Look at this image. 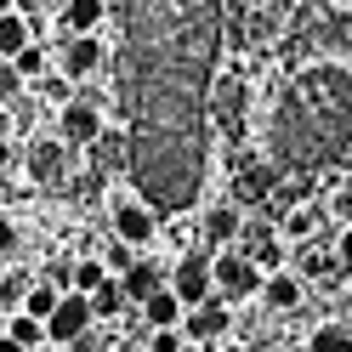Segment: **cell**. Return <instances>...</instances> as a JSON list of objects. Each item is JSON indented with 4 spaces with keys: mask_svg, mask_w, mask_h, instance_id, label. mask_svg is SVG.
<instances>
[{
    "mask_svg": "<svg viewBox=\"0 0 352 352\" xmlns=\"http://www.w3.org/2000/svg\"><path fill=\"white\" fill-rule=\"evenodd\" d=\"M210 284H216V301H228V307H239V301H256V290H261V267L245 256V250H222V256H210Z\"/></svg>",
    "mask_w": 352,
    "mask_h": 352,
    "instance_id": "obj_1",
    "label": "cell"
},
{
    "mask_svg": "<svg viewBox=\"0 0 352 352\" xmlns=\"http://www.w3.org/2000/svg\"><path fill=\"white\" fill-rule=\"evenodd\" d=\"M57 142L69 148H97L102 142V108L91 97H69L57 108Z\"/></svg>",
    "mask_w": 352,
    "mask_h": 352,
    "instance_id": "obj_2",
    "label": "cell"
},
{
    "mask_svg": "<svg viewBox=\"0 0 352 352\" xmlns=\"http://www.w3.org/2000/svg\"><path fill=\"white\" fill-rule=\"evenodd\" d=\"M114 239L131 250H148L153 239H160V210H153L142 193L137 199H114Z\"/></svg>",
    "mask_w": 352,
    "mask_h": 352,
    "instance_id": "obj_3",
    "label": "cell"
},
{
    "mask_svg": "<svg viewBox=\"0 0 352 352\" xmlns=\"http://www.w3.org/2000/svg\"><path fill=\"white\" fill-rule=\"evenodd\" d=\"M91 324H97V318H91V301H85L80 290H63L57 307H52V318H46V341H52V346H74Z\"/></svg>",
    "mask_w": 352,
    "mask_h": 352,
    "instance_id": "obj_4",
    "label": "cell"
},
{
    "mask_svg": "<svg viewBox=\"0 0 352 352\" xmlns=\"http://www.w3.org/2000/svg\"><path fill=\"white\" fill-rule=\"evenodd\" d=\"M165 284H170V296L182 301V307H205V301L216 296V284H210V256H182V261L165 273Z\"/></svg>",
    "mask_w": 352,
    "mask_h": 352,
    "instance_id": "obj_5",
    "label": "cell"
},
{
    "mask_svg": "<svg viewBox=\"0 0 352 352\" xmlns=\"http://www.w3.org/2000/svg\"><path fill=\"white\" fill-rule=\"evenodd\" d=\"M176 329H182V341H199V346H210L216 336H228V329H233V307L210 296L205 307H188V313H182V324H176Z\"/></svg>",
    "mask_w": 352,
    "mask_h": 352,
    "instance_id": "obj_6",
    "label": "cell"
},
{
    "mask_svg": "<svg viewBox=\"0 0 352 352\" xmlns=\"http://www.w3.org/2000/svg\"><path fill=\"white\" fill-rule=\"evenodd\" d=\"M102 63H108V46H102V34H69V46H63V80H97L102 74Z\"/></svg>",
    "mask_w": 352,
    "mask_h": 352,
    "instance_id": "obj_7",
    "label": "cell"
},
{
    "mask_svg": "<svg viewBox=\"0 0 352 352\" xmlns=\"http://www.w3.org/2000/svg\"><path fill=\"white\" fill-rule=\"evenodd\" d=\"M256 301L267 307V313H296V307L307 301V278H301L296 267H273V273H261Z\"/></svg>",
    "mask_w": 352,
    "mask_h": 352,
    "instance_id": "obj_8",
    "label": "cell"
},
{
    "mask_svg": "<svg viewBox=\"0 0 352 352\" xmlns=\"http://www.w3.org/2000/svg\"><path fill=\"white\" fill-rule=\"evenodd\" d=\"M29 182H40V188H57L63 176H69V142H52V137H40L34 148H29Z\"/></svg>",
    "mask_w": 352,
    "mask_h": 352,
    "instance_id": "obj_9",
    "label": "cell"
},
{
    "mask_svg": "<svg viewBox=\"0 0 352 352\" xmlns=\"http://www.w3.org/2000/svg\"><path fill=\"white\" fill-rule=\"evenodd\" d=\"M205 102H210V120L222 131H239V114H245V80H239V74H216Z\"/></svg>",
    "mask_w": 352,
    "mask_h": 352,
    "instance_id": "obj_10",
    "label": "cell"
},
{
    "mask_svg": "<svg viewBox=\"0 0 352 352\" xmlns=\"http://www.w3.org/2000/svg\"><path fill=\"white\" fill-rule=\"evenodd\" d=\"M137 307H142V324H148V329H176V324H182V313H188V307L170 296V284H160V290L142 296Z\"/></svg>",
    "mask_w": 352,
    "mask_h": 352,
    "instance_id": "obj_11",
    "label": "cell"
},
{
    "mask_svg": "<svg viewBox=\"0 0 352 352\" xmlns=\"http://www.w3.org/2000/svg\"><path fill=\"white\" fill-rule=\"evenodd\" d=\"M160 284H165V273L153 267L148 256H137V261H131V267L120 273V290H125V301H131V307H137L142 296H153V290H160Z\"/></svg>",
    "mask_w": 352,
    "mask_h": 352,
    "instance_id": "obj_12",
    "label": "cell"
},
{
    "mask_svg": "<svg viewBox=\"0 0 352 352\" xmlns=\"http://www.w3.org/2000/svg\"><path fill=\"white\" fill-rule=\"evenodd\" d=\"M108 17V0H63V23L69 34H97Z\"/></svg>",
    "mask_w": 352,
    "mask_h": 352,
    "instance_id": "obj_13",
    "label": "cell"
},
{
    "mask_svg": "<svg viewBox=\"0 0 352 352\" xmlns=\"http://www.w3.org/2000/svg\"><path fill=\"white\" fill-rule=\"evenodd\" d=\"M0 336H12L23 352H40V346H46V324H40V318H29L23 307H17V313L6 318V329H0Z\"/></svg>",
    "mask_w": 352,
    "mask_h": 352,
    "instance_id": "obj_14",
    "label": "cell"
},
{
    "mask_svg": "<svg viewBox=\"0 0 352 352\" xmlns=\"http://www.w3.org/2000/svg\"><path fill=\"white\" fill-rule=\"evenodd\" d=\"M29 40H34V23H29L23 12H6V17H0V57H17Z\"/></svg>",
    "mask_w": 352,
    "mask_h": 352,
    "instance_id": "obj_15",
    "label": "cell"
},
{
    "mask_svg": "<svg viewBox=\"0 0 352 352\" xmlns=\"http://www.w3.org/2000/svg\"><path fill=\"white\" fill-rule=\"evenodd\" d=\"M307 352H352V324H318L307 336Z\"/></svg>",
    "mask_w": 352,
    "mask_h": 352,
    "instance_id": "obj_16",
    "label": "cell"
},
{
    "mask_svg": "<svg viewBox=\"0 0 352 352\" xmlns=\"http://www.w3.org/2000/svg\"><path fill=\"white\" fill-rule=\"evenodd\" d=\"M239 228H245V216H239L233 205H222V210H210V222H205V233H210V245H233V239H239Z\"/></svg>",
    "mask_w": 352,
    "mask_h": 352,
    "instance_id": "obj_17",
    "label": "cell"
},
{
    "mask_svg": "<svg viewBox=\"0 0 352 352\" xmlns=\"http://www.w3.org/2000/svg\"><path fill=\"white\" fill-rule=\"evenodd\" d=\"M57 296H63V290H57V284L46 278V284H29V290H23V301H17V307H23L29 318H40V324H46V318H52V307H57Z\"/></svg>",
    "mask_w": 352,
    "mask_h": 352,
    "instance_id": "obj_18",
    "label": "cell"
},
{
    "mask_svg": "<svg viewBox=\"0 0 352 352\" xmlns=\"http://www.w3.org/2000/svg\"><path fill=\"white\" fill-rule=\"evenodd\" d=\"M85 301H91V318H114L120 307H131V301H125V290H120V278H102Z\"/></svg>",
    "mask_w": 352,
    "mask_h": 352,
    "instance_id": "obj_19",
    "label": "cell"
},
{
    "mask_svg": "<svg viewBox=\"0 0 352 352\" xmlns=\"http://www.w3.org/2000/svg\"><path fill=\"white\" fill-rule=\"evenodd\" d=\"M6 63H12V69H17V74H23V80H46V69H52V57H46V52H40V46H34V40H29V46H23V52H17V57H6Z\"/></svg>",
    "mask_w": 352,
    "mask_h": 352,
    "instance_id": "obj_20",
    "label": "cell"
},
{
    "mask_svg": "<svg viewBox=\"0 0 352 352\" xmlns=\"http://www.w3.org/2000/svg\"><path fill=\"white\" fill-rule=\"evenodd\" d=\"M102 278H114V273H108V267H102L97 256H91V261H74V273H69V290H80V296H91V290H97Z\"/></svg>",
    "mask_w": 352,
    "mask_h": 352,
    "instance_id": "obj_21",
    "label": "cell"
},
{
    "mask_svg": "<svg viewBox=\"0 0 352 352\" xmlns=\"http://www.w3.org/2000/svg\"><path fill=\"white\" fill-rule=\"evenodd\" d=\"M313 228H318V210H307V205H301V210H290V216H284V245H301V239L313 233Z\"/></svg>",
    "mask_w": 352,
    "mask_h": 352,
    "instance_id": "obj_22",
    "label": "cell"
},
{
    "mask_svg": "<svg viewBox=\"0 0 352 352\" xmlns=\"http://www.w3.org/2000/svg\"><path fill=\"white\" fill-rule=\"evenodd\" d=\"M131 261H137V250H131V245H120V239H114V245H108V256H102V267H108V273L120 278V273L131 267Z\"/></svg>",
    "mask_w": 352,
    "mask_h": 352,
    "instance_id": "obj_23",
    "label": "cell"
},
{
    "mask_svg": "<svg viewBox=\"0 0 352 352\" xmlns=\"http://www.w3.org/2000/svg\"><path fill=\"white\" fill-rule=\"evenodd\" d=\"M148 346L153 352H176L182 346V329H148Z\"/></svg>",
    "mask_w": 352,
    "mask_h": 352,
    "instance_id": "obj_24",
    "label": "cell"
},
{
    "mask_svg": "<svg viewBox=\"0 0 352 352\" xmlns=\"http://www.w3.org/2000/svg\"><path fill=\"white\" fill-rule=\"evenodd\" d=\"M17 91H23V74H17L12 63L0 57V97H17Z\"/></svg>",
    "mask_w": 352,
    "mask_h": 352,
    "instance_id": "obj_25",
    "label": "cell"
},
{
    "mask_svg": "<svg viewBox=\"0 0 352 352\" xmlns=\"http://www.w3.org/2000/svg\"><path fill=\"white\" fill-rule=\"evenodd\" d=\"M329 250H336V261H341V267L352 273V222H346V228L336 233V245H329Z\"/></svg>",
    "mask_w": 352,
    "mask_h": 352,
    "instance_id": "obj_26",
    "label": "cell"
},
{
    "mask_svg": "<svg viewBox=\"0 0 352 352\" xmlns=\"http://www.w3.org/2000/svg\"><path fill=\"white\" fill-rule=\"evenodd\" d=\"M12 250H17V228L0 222V256H12Z\"/></svg>",
    "mask_w": 352,
    "mask_h": 352,
    "instance_id": "obj_27",
    "label": "cell"
},
{
    "mask_svg": "<svg viewBox=\"0 0 352 352\" xmlns=\"http://www.w3.org/2000/svg\"><path fill=\"white\" fill-rule=\"evenodd\" d=\"M0 352H23V346H17V341H12V336H0Z\"/></svg>",
    "mask_w": 352,
    "mask_h": 352,
    "instance_id": "obj_28",
    "label": "cell"
},
{
    "mask_svg": "<svg viewBox=\"0 0 352 352\" xmlns=\"http://www.w3.org/2000/svg\"><path fill=\"white\" fill-rule=\"evenodd\" d=\"M176 352H205V346H199V341H182V346H176Z\"/></svg>",
    "mask_w": 352,
    "mask_h": 352,
    "instance_id": "obj_29",
    "label": "cell"
},
{
    "mask_svg": "<svg viewBox=\"0 0 352 352\" xmlns=\"http://www.w3.org/2000/svg\"><path fill=\"white\" fill-rule=\"evenodd\" d=\"M6 12H17V0H0V17H6Z\"/></svg>",
    "mask_w": 352,
    "mask_h": 352,
    "instance_id": "obj_30",
    "label": "cell"
},
{
    "mask_svg": "<svg viewBox=\"0 0 352 352\" xmlns=\"http://www.w3.org/2000/svg\"><path fill=\"white\" fill-rule=\"evenodd\" d=\"M290 352H307V346H290Z\"/></svg>",
    "mask_w": 352,
    "mask_h": 352,
    "instance_id": "obj_31",
    "label": "cell"
},
{
    "mask_svg": "<svg viewBox=\"0 0 352 352\" xmlns=\"http://www.w3.org/2000/svg\"><path fill=\"white\" fill-rule=\"evenodd\" d=\"M57 6H63V0H57Z\"/></svg>",
    "mask_w": 352,
    "mask_h": 352,
    "instance_id": "obj_32",
    "label": "cell"
}]
</instances>
